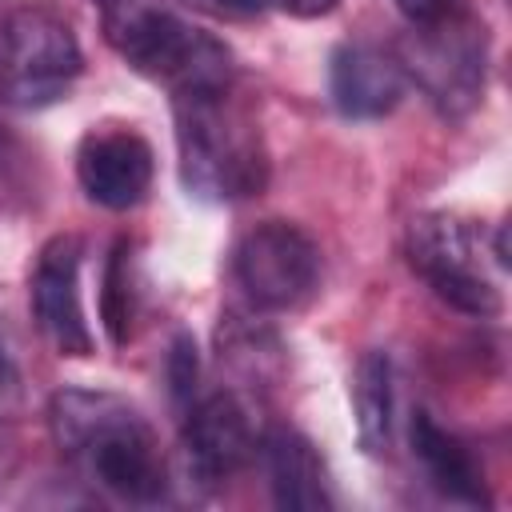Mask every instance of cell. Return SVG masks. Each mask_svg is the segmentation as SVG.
<instances>
[{"instance_id":"2e32d148","label":"cell","mask_w":512,"mask_h":512,"mask_svg":"<svg viewBox=\"0 0 512 512\" xmlns=\"http://www.w3.org/2000/svg\"><path fill=\"white\" fill-rule=\"evenodd\" d=\"M168 384H172L176 404H192V392H196V344H192L188 332H180L172 340V352H168Z\"/></svg>"},{"instance_id":"ba28073f","label":"cell","mask_w":512,"mask_h":512,"mask_svg":"<svg viewBox=\"0 0 512 512\" xmlns=\"http://www.w3.org/2000/svg\"><path fill=\"white\" fill-rule=\"evenodd\" d=\"M80 260H84L80 236L60 232L36 252L28 276L32 316L44 340L60 356H92V328L84 320V300H80Z\"/></svg>"},{"instance_id":"277c9868","label":"cell","mask_w":512,"mask_h":512,"mask_svg":"<svg viewBox=\"0 0 512 512\" xmlns=\"http://www.w3.org/2000/svg\"><path fill=\"white\" fill-rule=\"evenodd\" d=\"M80 72L84 52L60 4L24 0L0 16V108H48L68 96Z\"/></svg>"},{"instance_id":"4fadbf2b","label":"cell","mask_w":512,"mask_h":512,"mask_svg":"<svg viewBox=\"0 0 512 512\" xmlns=\"http://www.w3.org/2000/svg\"><path fill=\"white\" fill-rule=\"evenodd\" d=\"M260 452H264V472H268L276 508L324 512L336 504L328 488V468L308 436H300L296 428H272L260 440Z\"/></svg>"},{"instance_id":"ac0fdd59","label":"cell","mask_w":512,"mask_h":512,"mask_svg":"<svg viewBox=\"0 0 512 512\" xmlns=\"http://www.w3.org/2000/svg\"><path fill=\"white\" fill-rule=\"evenodd\" d=\"M20 400V372H16V360L8 352V344L0 340V416H8Z\"/></svg>"},{"instance_id":"ffe728a7","label":"cell","mask_w":512,"mask_h":512,"mask_svg":"<svg viewBox=\"0 0 512 512\" xmlns=\"http://www.w3.org/2000/svg\"><path fill=\"white\" fill-rule=\"evenodd\" d=\"M96 8H100V16H112V12H120V8H128V4H136V0H92Z\"/></svg>"},{"instance_id":"d6986e66","label":"cell","mask_w":512,"mask_h":512,"mask_svg":"<svg viewBox=\"0 0 512 512\" xmlns=\"http://www.w3.org/2000/svg\"><path fill=\"white\" fill-rule=\"evenodd\" d=\"M276 8H284L288 16H300V20H312V16H324L336 8V0H272Z\"/></svg>"},{"instance_id":"44dd1931","label":"cell","mask_w":512,"mask_h":512,"mask_svg":"<svg viewBox=\"0 0 512 512\" xmlns=\"http://www.w3.org/2000/svg\"><path fill=\"white\" fill-rule=\"evenodd\" d=\"M188 4H200V8H212V0H188Z\"/></svg>"},{"instance_id":"52a82bcc","label":"cell","mask_w":512,"mask_h":512,"mask_svg":"<svg viewBox=\"0 0 512 512\" xmlns=\"http://www.w3.org/2000/svg\"><path fill=\"white\" fill-rule=\"evenodd\" d=\"M232 280L252 308L292 312L308 304L320 284V248L300 224L264 220L236 240Z\"/></svg>"},{"instance_id":"7c38bea8","label":"cell","mask_w":512,"mask_h":512,"mask_svg":"<svg viewBox=\"0 0 512 512\" xmlns=\"http://www.w3.org/2000/svg\"><path fill=\"white\" fill-rule=\"evenodd\" d=\"M412 456L420 460L428 484L452 500V504H464V508H492V492H488V480H484V468L476 460V452L456 436L448 432L444 424H436L432 412H412Z\"/></svg>"},{"instance_id":"6da1fadb","label":"cell","mask_w":512,"mask_h":512,"mask_svg":"<svg viewBox=\"0 0 512 512\" xmlns=\"http://www.w3.org/2000/svg\"><path fill=\"white\" fill-rule=\"evenodd\" d=\"M56 448L124 504H160L168 496V464L148 416L104 388H60L48 404Z\"/></svg>"},{"instance_id":"3957f363","label":"cell","mask_w":512,"mask_h":512,"mask_svg":"<svg viewBox=\"0 0 512 512\" xmlns=\"http://www.w3.org/2000/svg\"><path fill=\"white\" fill-rule=\"evenodd\" d=\"M100 20H104V36L120 52V60L132 72L164 84L168 92L236 80V60H232L228 44L216 40L212 32L188 24L184 16H176L172 8H164L156 0H136Z\"/></svg>"},{"instance_id":"8992f818","label":"cell","mask_w":512,"mask_h":512,"mask_svg":"<svg viewBox=\"0 0 512 512\" xmlns=\"http://www.w3.org/2000/svg\"><path fill=\"white\" fill-rule=\"evenodd\" d=\"M404 256L412 272L456 312L496 316L504 308L500 288L484 260V240L476 220L460 212H420L408 220Z\"/></svg>"},{"instance_id":"9c48e42d","label":"cell","mask_w":512,"mask_h":512,"mask_svg":"<svg viewBox=\"0 0 512 512\" xmlns=\"http://www.w3.org/2000/svg\"><path fill=\"white\" fill-rule=\"evenodd\" d=\"M180 448H184L188 480L196 488L212 492V488L228 484L252 456L248 408L232 392H212V396L188 404Z\"/></svg>"},{"instance_id":"30bf717a","label":"cell","mask_w":512,"mask_h":512,"mask_svg":"<svg viewBox=\"0 0 512 512\" xmlns=\"http://www.w3.org/2000/svg\"><path fill=\"white\" fill-rule=\"evenodd\" d=\"M152 144L132 128H92L76 148V180L84 196L108 212L136 208L152 188Z\"/></svg>"},{"instance_id":"5b68a950","label":"cell","mask_w":512,"mask_h":512,"mask_svg":"<svg viewBox=\"0 0 512 512\" xmlns=\"http://www.w3.org/2000/svg\"><path fill=\"white\" fill-rule=\"evenodd\" d=\"M396 60L444 120H464L484 100L488 28L468 8L436 24H412Z\"/></svg>"},{"instance_id":"5bb4252c","label":"cell","mask_w":512,"mask_h":512,"mask_svg":"<svg viewBox=\"0 0 512 512\" xmlns=\"http://www.w3.org/2000/svg\"><path fill=\"white\" fill-rule=\"evenodd\" d=\"M352 416L356 440L368 456H384L392 448V420H396V388H392V360L388 352L372 348L356 360L352 372Z\"/></svg>"},{"instance_id":"e0dca14e","label":"cell","mask_w":512,"mask_h":512,"mask_svg":"<svg viewBox=\"0 0 512 512\" xmlns=\"http://www.w3.org/2000/svg\"><path fill=\"white\" fill-rule=\"evenodd\" d=\"M408 24H436L468 8V0H392Z\"/></svg>"},{"instance_id":"9a60e30c","label":"cell","mask_w":512,"mask_h":512,"mask_svg":"<svg viewBox=\"0 0 512 512\" xmlns=\"http://www.w3.org/2000/svg\"><path fill=\"white\" fill-rule=\"evenodd\" d=\"M100 316L104 328L112 336L116 348H124L132 340V324H136V272H132V244L116 240L104 264V280H100Z\"/></svg>"},{"instance_id":"8fae6325","label":"cell","mask_w":512,"mask_h":512,"mask_svg":"<svg viewBox=\"0 0 512 512\" xmlns=\"http://www.w3.org/2000/svg\"><path fill=\"white\" fill-rule=\"evenodd\" d=\"M404 88H408V76L392 52L364 44V40H348L332 52L328 92L340 116L380 120L404 100Z\"/></svg>"},{"instance_id":"7a4b0ae2","label":"cell","mask_w":512,"mask_h":512,"mask_svg":"<svg viewBox=\"0 0 512 512\" xmlns=\"http://www.w3.org/2000/svg\"><path fill=\"white\" fill-rule=\"evenodd\" d=\"M176 168L188 196L232 204L268 184V148L236 80L172 92Z\"/></svg>"}]
</instances>
